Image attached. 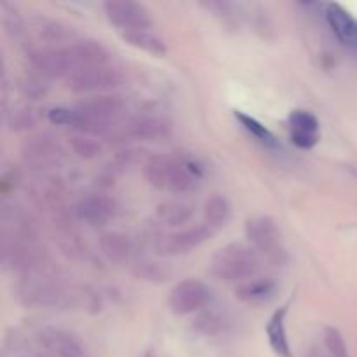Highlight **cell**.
I'll list each match as a JSON object with an SVG mask.
<instances>
[{
    "label": "cell",
    "instance_id": "6da1fadb",
    "mask_svg": "<svg viewBox=\"0 0 357 357\" xmlns=\"http://www.w3.org/2000/svg\"><path fill=\"white\" fill-rule=\"evenodd\" d=\"M16 298L26 309H66L73 303V293L45 268L21 278L16 284Z\"/></svg>",
    "mask_w": 357,
    "mask_h": 357
},
{
    "label": "cell",
    "instance_id": "7a4b0ae2",
    "mask_svg": "<svg viewBox=\"0 0 357 357\" xmlns=\"http://www.w3.org/2000/svg\"><path fill=\"white\" fill-rule=\"evenodd\" d=\"M261 268V257L251 246L232 243L220 248L211 258L209 271L223 282H246L257 278Z\"/></svg>",
    "mask_w": 357,
    "mask_h": 357
},
{
    "label": "cell",
    "instance_id": "3957f363",
    "mask_svg": "<svg viewBox=\"0 0 357 357\" xmlns=\"http://www.w3.org/2000/svg\"><path fill=\"white\" fill-rule=\"evenodd\" d=\"M143 176L157 190L187 194L197 187V171L171 155H152L143 166Z\"/></svg>",
    "mask_w": 357,
    "mask_h": 357
},
{
    "label": "cell",
    "instance_id": "277c9868",
    "mask_svg": "<svg viewBox=\"0 0 357 357\" xmlns=\"http://www.w3.org/2000/svg\"><path fill=\"white\" fill-rule=\"evenodd\" d=\"M244 232H246L251 248L260 257H264L265 260L279 265V267L288 261V251H286L284 241H282L281 229H279L274 218H271V216H253L246 222Z\"/></svg>",
    "mask_w": 357,
    "mask_h": 357
},
{
    "label": "cell",
    "instance_id": "5b68a950",
    "mask_svg": "<svg viewBox=\"0 0 357 357\" xmlns=\"http://www.w3.org/2000/svg\"><path fill=\"white\" fill-rule=\"evenodd\" d=\"M0 261L6 271L24 275L49 268V257L37 244V241H7L2 239Z\"/></svg>",
    "mask_w": 357,
    "mask_h": 357
},
{
    "label": "cell",
    "instance_id": "8992f818",
    "mask_svg": "<svg viewBox=\"0 0 357 357\" xmlns=\"http://www.w3.org/2000/svg\"><path fill=\"white\" fill-rule=\"evenodd\" d=\"M124 84V73L112 65L79 68L66 77V87L75 94H107Z\"/></svg>",
    "mask_w": 357,
    "mask_h": 357
},
{
    "label": "cell",
    "instance_id": "52a82bcc",
    "mask_svg": "<svg viewBox=\"0 0 357 357\" xmlns=\"http://www.w3.org/2000/svg\"><path fill=\"white\" fill-rule=\"evenodd\" d=\"M21 159L26 166L38 169L40 173H47V169L59 166L65 159V150L58 138L49 132L31 135L21 143Z\"/></svg>",
    "mask_w": 357,
    "mask_h": 357
},
{
    "label": "cell",
    "instance_id": "ba28073f",
    "mask_svg": "<svg viewBox=\"0 0 357 357\" xmlns=\"http://www.w3.org/2000/svg\"><path fill=\"white\" fill-rule=\"evenodd\" d=\"M211 300L213 291L206 282L197 279H185L171 289L167 303L171 312L176 316H190L209 307Z\"/></svg>",
    "mask_w": 357,
    "mask_h": 357
},
{
    "label": "cell",
    "instance_id": "9c48e42d",
    "mask_svg": "<svg viewBox=\"0 0 357 357\" xmlns=\"http://www.w3.org/2000/svg\"><path fill=\"white\" fill-rule=\"evenodd\" d=\"M213 234H215V230L206 223L197 227H188V229L176 230V232L159 237L155 243V250L162 257H181V255H188L192 250L211 239Z\"/></svg>",
    "mask_w": 357,
    "mask_h": 357
},
{
    "label": "cell",
    "instance_id": "30bf717a",
    "mask_svg": "<svg viewBox=\"0 0 357 357\" xmlns=\"http://www.w3.org/2000/svg\"><path fill=\"white\" fill-rule=\"evenodd\" d=\"M0 234L7 241H37L38 222L28 209L3 204L0 211Z\"/></svg>",
    "mask_w": 357,
    "mask_h": 357
},
{
    "label": "cell",
    "instance_id": "8fae6325",
    "mask_svg": "<svg viewBox=\"0 0 357 357\" xmlns=\"http://www.w3.org/2000/svg\"><path fill=\"white\" fill-rule=\"evenodd\" d=\"M37 342L51 357H89L84 342L73 331L58 326H45L37 333Z\"/></svg>",
    "mask_w": 357,
    "mask_h": 357
},
{
    "label": "cell",
    "instance_id": "7c38bea8",
    "mask_svg": "<svg viewBox=\"0 0 357 357\" xmlns=\"http://www.w3.org/2000/svg\"><path fill=\"white\" fill-rule=\"evenodd\" d=\"M108 21L119 28V31L143 30L152 28V17L145 6L131 0H110L103 3Z\"/></svg>",
    "mask_w": 357,
    "mask_h": 357
},
{
    "label": "cell",
    "instance_id": "4fadbf2b",
    "mask_svg": "<svg viewBox=\"0 0 357 357\" xmlns=\"http://www.w3.org/2000/svg\"><path fill=\"white\" fill-rule=\"evenodd\" d=\"M28 63L40 79H61L73 72L65 47H38L28 52Z\"/></svg>",
    "mask_w": 357,
    "mask_h": 357
},
{
    "label": "cell",
    "instance_id": "5bb4252c",
    "mask_svg": "<svg viewBox=\"0 0 357 357\" xmlns=\"http://www.w3.org/2000/svg\"><path fill=\"white\" fill-rule=\"evenodd\" d=\"M173 132V124L167 117L157 114H139L129 119L121 129L124 138L145 139V142H162Z\"/></svg>",
    "mask_w": 357,
    "mask_h": 357
},
{
    "label": "cell",
    "instance_id": "9a60e30c",
    "mask_svg": "<svg viewBox=\"0 0 357 357\" xmlns=\"http://www.w3.org/2000/svg\"><path fill=\"white\" fill-rule=\"evenodd\" d=\"M26 194L40 209H56L65 201L66 187L54 174L40 173L26 185Z\"/></svg>",
    "mask_w": 357,
    "mask_h": 357
},
{
    "label": "cell",
    "instance_id": "2e32d148",
    "mask_svg": "<svg viewBox=\"0 0 357 357\" xmlns=\"http://www.w3.org/2000/svg\"><path fill=\"white\" fill-rule=\"evenodd\" d=\"M65 51L73 72L79 68H86V66L107 65L110 59V51L100 40H93V38L70 42L68 45H65Z\"/></svg>",
    "mask_w": 357,
    "mask_h": 357
},
{
    "label": "cell",
    "instance_id": "e0dca14e",
    "mask_svg": "<svg viewBox=\"0 0 357 357\" xmlns=\"http://www.w3.org/2000/svg\"><path fill=\"white\" fill-rule=\"evenodd\" d=\"M289 138L298 149L309 150L319 142V121L307 110H293L288 117Z\"/></svg>",
    "mask_w": 357,
    "mask_h": 357
},
{
    "label": "cell",
    "instance_id": "ac0fdd59",
    "mask_svg": "<svg viewBox=\"0 0 357 357\" xmlns=\"http://www.w3.org/2000/svg\"><path fill=\"white\" fill-rule=\"evenodd\" d=\"M115 213H117V206H115L114 199L107 197V195L84 197L75 208L77 218L82 220L91 227L107 225L110 220H114Z\"/></svg>",
    "mask_w": 357,
    "mask_h": 357
},
{
    "label": "cell",
    "instance_id": "d6986e66",
    "mask_svg": "<svg viewBox=\"0 0 357 357\" xmlns=\"http://www.w3.org/2000/svg\"><path fill=\"white\" fill-rule=\"evenodd\" d=\"M324 16L335 37L349 49L357 51V20L340 3H328Z\"/></svg>",
    "mask_w": 357,
    "mask_h": 357
},
{
    "label": "cell",
    "instance_id": "ffe728a7",
    "mask_svg": "<svg viewBox=\"0 0 357 357\" xmlns=\"http://www.w3.org/2000/svg\"><path fill=\"white\" fill-rule=\"evenodd\" d=\"M77 108L115 124V121L124 112L126 101L119 94H96V96L84 98L82 101L77 103Z\"/></svg>",
    "mask_w": 357,
    "mask_h": 357
},
{
    "label": "cell",
    "instance_id": "44dd1931",
    "mask_svg": "<svg viewBox=\"0 0 357 357\" xmlns=\"http://www.w3.org/2000/svg\"><path fill=\"white\" fill-rule=\"evenodd\" d=\"M286 314H288V305H282L281 309L275 310L272 317L268 319L267 338L272 352L278 357H293L291 345L288 340V331H286Z\"/></svg>",
    "mask_w": 357,
    "mask_h": 357
},
{
    "label": "cell",
    "instance_id": "7402d4cb",
    "mask_svg": "<svg viewBox=\"0 0 357 357\" xmlns=\"http://www.w3.org/2000/svg\"><path fill=\"white\" fill-rule=\"evenodd\" d=\"M149 152L145 149H138V146H128L124 150H119L114 155V159L110 160L108 167L105 169L103 176L105 181H112L119 174H124L128 171H131L132 167L145 166L146 160H149Z\"/></svg>",
    "mask_w": 357,
    "mask_h": 357
},
{
    "label": "cell",
    "instance_id": "603a6c76",
    "mask_svg": "<svg viewBox=\"0 0 357 357\" xmlns=\"http://www.w3.org/2000/svg\"><path fill=\"white\" fill-rule=\"evenodd\" d=\"M229 324L230 319L223 310L209 305L195 316V319L192 321V330L201 335V337L213 338L225 333L229 330Z\"/></svg>",
    "mask_w": 357,
    "mask_h": 357
},
{
    "label": "cell",
    "instance_id": "cb8c5ba5",
    "mask_svg": "<svg viewBox=\"0 0 357 357\" xmlns=\"http://www.w3.org/2000/svg\"><path fill=\"white\" fill-rule=\"evenodd\" d=\"M100 251L112 264H126L132 255V243L126 234L110 230L100 236Z\"/></svg>",
    "mask_w": 357,
    "mask_h": 357
},
{
    "label": "cell",
    "instance_id": "d4e9b609",
    "mask_svg": "<svg viewBox=\"0 0 357 357\" xmlns=\"http://www.w3.org/2000/svg\"><path fill=\"white\" fill-rule=\"evenodd\" d=\"M278 284L271 278H255L236 288V298L250 305H260L275 295Z\"/></svg>",
    "mask_w": 357,
    "mask_h": 357
},
{
    "label": "cell",
    "instance_id": "484cf974",
    "mask_svg": "<svg viewBox=\"0 0 357 357\" xmlns=\"http://www.w3.org/2000/svg\"><path fill=\"white\" fill-rule=\"evenodd\" d=\"M121 37L124 38L129 45H132V47L149 52V54L152 56H157V58H162L167 52V45L166 42H164V38L160 37V35H157L153 30H150V28L121 31Z\"/></svg>",
    "mask_w": 357,
    "mask_h": 357
},
{
    "label": "cell",
    "instance_id": "4316f807",
    "mask_svg": "<svg viewBox=\"0 0 357 357\" xmlns=\"http://www.w3.org/2000/svg\"><path fill=\"white\" fill-rule=\"evenodd\" d=\"M194 204L185 199H169L159 204L157 208V216L162 223L169 227H181L183 223L190 222L194 216Z\"/></svg>",
    "mask_w": 357,
    "mask_h": 357
},
{
    "label": "cell",
    "instance_id": "83f0119b",
    "mask_svg": "<svg viewBox=\"0 0 357 357\" xmlns=\"http://www.w3.org/2000/svg\"><path fill=\"white\" fill-rule=\"evenodd\" d=\"M202 216H204V223L211 227L213 230L222 229L227 225L230 218V204L225 197L222 195H213L204 202V209H202Z\"/></svg>",
    "mask_w": 357,
    "mask_h": 357
},
{
    "label": "cell",
    "instance_id": "f1b7e54d",
    "mask_svg": "<svg viewBox=\"0 0 357 357\" xmlns=\"http://www.w3.org/2000/svg\"><path fill=\"white\" fill-rule=\"evenodd\" d=\"M234 117H236V121H239V124L243 126L244 131L250 132V135L253 136L257 142H260L261 145L268 146V149H279V146H281V143L278 142V138H275V136L255 117H251V115L244 114V112H239V110L234 112Z\"/></svg>",
    "mask_w": 357,
    "mask_h": 357
},
{
    "label": "cell",
    "instance_id": "f546056e",
    "mask_svg": "<svg viewBox=\"0 0 357 357\" xmlns=\"http://www.w3.org/2000/svg\"><path fill=\"white\" fill-rule=\"evenodd\" d=\"M68 145L72 149V152L75 153L79 159L84 160H93L103 152V146L100 145L94 136L89 135H82V132H75L68 138Z\"/></svg>",
    "mask_w": 357,
    "mask_h": 357
},
{
    "label": "cell",
    "instance_id": "4dcf8cb0",
    "mask_svg": "<svg viewBox=\"0 0 357 357\" xmlns=\"http://www.w3.org/2000/svg\"><path fill=\"white\" fill-rule=\"evenodd\" d=\"M33 28L42 40L61 42L66 40V38H72V30H68V26L61 24L59 21L47 20V17H38V20H35Z\"/></svg>",
    "mask_w": 357,
    "mask_h": 357
},
{
    "label": "cell",
    "instance_id": "1f68e13d",
    "mask_svg": "<svg viewBox=\"0 0 357 357\" xmlns=\"http://www.w3.org/2000/svg\"><path fill=\"white\" fill-rule=\"evenodd\" d=\"M37 122V114L28 107H17L7 115V126L10 131H28V129H33Z\"/></svg>",
    "mask_w": 357,
    "mask_h": 357
},
{
    "label": "cell",
    "instance_id": "d6a6232c",
    "mask_svg": "<svg viewBox=\"0 0 357 357\" xmlns=\"http://www.w3.org/2000/svg\"><path fill=\"white\" fill-rule=\"evenodd\" d=\"M324 345H326V352L330 357H351L344 335L337 328H326L324 330Z\"/></svg>",
    "mask_w": 357,
    "mask_h": 357
},
{
    "label": "cell",
    "instance_id": "836d02e7",
    "mask_svg": "<svg viewBox=\"0 0 357 357\" xmlns=\"http://www.w3.org/2000/svg\"><path fill=\"white\" fill-rule=\"evenodd\" d=\"M307 357H330V354H328L326 351H321V349L312 347L309 351V356H307Z\"/></svg>",
    "mask_w": 357,
    "mask_h": 357
}]
</instances>
